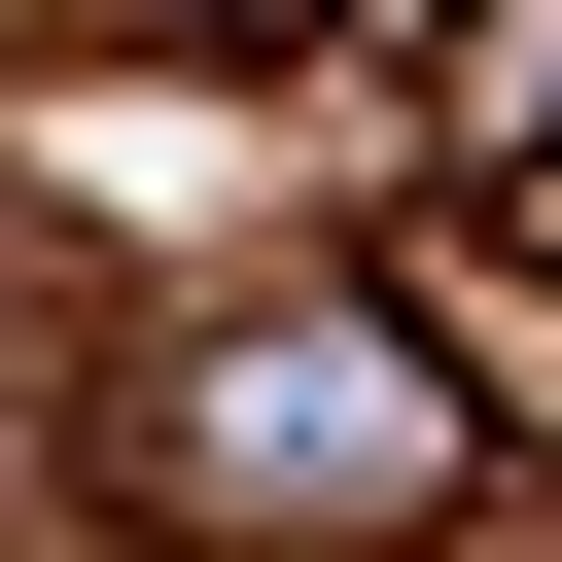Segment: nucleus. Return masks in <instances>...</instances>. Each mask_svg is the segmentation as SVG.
Returning <instances> with one entry per match:
<instances>
[{
	"mask_svg": "<svg viewBox=\"0 0 562 562\" xmlns=\"http://www.w3.org/2000/svg\"><path fill=\"white\" fill-rule=\"evenodd\" d=\"M211 492H422V386L386 351H246L211 386Z\"/></svg>",
	"mask_w": 562,
	"mask_h": 562,
	"instance_id": "1",
	"label": "nucleus"
},
{
	"mask_svg": "<svg viewBox=\"0 0 562 562\" xmlns=\"http://www.w3.org/2000/svg\"><path fill=\"white\" fill-rule=\"evenodd\" d=\"M457 140H527V176H562V0H492V35H457Z\"/></svg>",
	"mask_w": 562,
	"mask_h": 562,
	"instance_id": "2",
	"label": "nucleus"
}]
</instances>
